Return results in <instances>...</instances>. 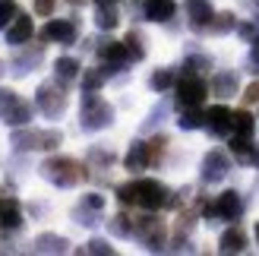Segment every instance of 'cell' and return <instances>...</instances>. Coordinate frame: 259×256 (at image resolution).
<instances>
[{"label":"cell","instance_id":"obj_1","mask_svg":"<svg viewBox=\"0 0 259 256\" xmlns=\"http://www.w3.org/2000/svg\"><path fill=\"white\" fill-rule=\"evenodd\" d=\"M117 199L123 202V206H136L146 209V212H155L167 206V199H171V193L158 184V181H133V184H123L117 187Z\"/></svg>","mask_w":259,"mask_h":256},{"label":"cell","instance_id":"obj_2","mask_svg":"<svg viewBox=\"0 0 259 256\" xmlns=\"http://www.w3.org/2000/svg\"><path fill=\"white\" fill-rule=\"evenodd\" d=\"M41 177H45V181H51L54 187H60V190H70V187H76L85 177V168L76 158L57 155V158H48L41 164Z\"/></svg>","mask_w":259,"mask_h":256},{"label":"cell","instance_id":"obj_3","mask_svg":"<svg viewBox=\"0 0 259 256\" xmlns=\"http://www.w3.org/2000/svg\"><path fill=\"white\" fill-rule=\"evenodd\" d=\"M114 120V108L108 105V101H101L95 92H85L82 95V114H79V126L85 133H98L105 130V126H111Z\"/></svg>","mask_w":259,"mask_h":256},{"label":"cell","instance_id":"obj_4","mask_svg":"<svg viewBox=\"0 0 259 256\" xmlns=\"http://www.w3.org/2000/svg\"><path fill=\"white\" fill-rule=\"evenodd\" d=\"M35 105L41 108V114L45 117H51V120H57L63 111H67V92L57 86V82H45L41 89L35 92Z\"/></svg>","mask_w":259,"mask_h":256},{"label":"cell","instance_id":"obj_5","mask_svg":"<svg viewBox=\"0 0 259 256\" xmlns=\"http://www.w3.org/2000/svg\"><path fill=\"white\" fill-rule=\"evenodd\" d=\"M205 215H209V219H225V222H237L240 215H243V199H240V193L237 190H225L222 196H218L215 202L209 209H205Z\"/></svg>","mask_w":259,"mask_h":256},{"label":"cell","instance_id":"obj_6","mask_svg":"<svg viewBox=\"0 0 259 256\" xmlns=\"http://www.w3.org/2000/svg\"><path fill=\"white\" fill-rule=\"evenodd\" d=\"M133 234H136L152 253L164 250V225L155 219V215H146V219H139V225L133 228Z\"/></svg>","mask_w":259,"mask_h":256},{"label":"cell","instance_id":"obj_7","mask_svg":"<svg viewBox=\"0 0 259 256\" xmlns=\"http://www.w3.org/2000/svg\"><path fill=\"white\" fill-rule=\"evenodd\" d=\"M202 98H205V82L199 79L196 73H187L184 79L177 82V101L184 108H199Z\"/></svg>","mask_w":259,"mask_h":256},{"label":"cell","instance_id":"obj_8","mask_svg":"<svg viewBox=\"0 0 259 256\" xmlns=\"http://www.w3.org/2000/svg\"><path fill=\"white\" fill-rule=\"evenodd\" d=\"M228 171H231V161H228L225 152L212 149L209 155L202 158V181H205V184H218V181H225Z\"/></svg>","mask_w":259,"mask_h":256},{"label":"cell","instance_id":"obj_9","mask_svg":"<svg viewBox=\"0 0 259 256\" xmlns=\"http://www.w3.org/2000/svg\"><path fill=\"white\" fill-rule=\"evenodd\" d=\"M98 54L105 57L108 63H105V73H114V70H120V67H126L130 60H133V54H130V48H126V41H101V48H98Z\"/></svg>","mask_w":259,"mask_h":256},{"label":"cell","instance_id":"obj_10","mask_svg":"<svg viewBox=\"0 0 259 256\" xmlns=\"http://www.w3.org/2000/svg\"><path fill=\"white\" fill-rule=\"evenodd\" d=\"M76 22L73 19H51L41 29V41H60V45H73L76 41Z\"/></svg>","mask_w":259,"mask_h":256},{"label":"cell","instance_id":"obj_11","mask_svg":"<svg viewBox=\"0 0 259 256\" xmlns=\"http://www.w3.org/2000/svg\"><path fill=\"white\" fill-rule=\"evenodd\" d=\"M205 126H209L212 136H228L231 130H234V111H228L225 105L205 111Z\"/></svg>","mask_w":259,"mask_h":256},{"label":"cell","instance_id":"obj_12","mask_svg":"<svg viewBox=\"0 0 259 256\" xmlns=\"http://www.w3.org/2000/svg\"><path fill=\"white\" fill-rule=\"evenodd\" d=\"M123 164H126V171H146L149 164H152V149H149V143H142V139H136L133 146H130V152H126V158H123Z\"/></svg>","mask_w":259,"mask_h":256},{"label":"cell","instance_id":"obj_13","mask_svg":"<svg viewBox=\"0 0 259 256\" xmlns=\"http://www.w3.org/2000/svg\"><path fill=\"white\" fill-rule=\"evenodd\" d=\"M187 16L193 22V29H205V25H212L215 10L209 0H187Z\"/></svg>","mask_w":259,"mask_h":256},{"label":"cell","instance_id":"obj_14","mask_svg":"<svg viewBox=\"0 0 259 256\" xmlns=\"http://www.w3.org/2000/svg\"><path fill=\"white\" fill-rule=\"evenodd\" d=\"M32 32H35L32 19H29V16H16V19H13V25L7 29V45H13V48H16V45H25V41L32 38Z\"/></svg>","mask_w":259,"mask_h":256},{"label":"cell","instance_id":"obj_15","mask_svg":"<svg viewBox=\"0 0 259 256\" xmlns=\"http://www.w3.org/2000/svg\"><path fill=\"white\" fill-rule=\"evenodd\" d=\"M212 89H215L218 98L237 95V73H234V70H218V73L212 76Z\"/></svg>","mask_w":259,"mask_h":256},{"label":"cell","instance_id":"obj_16","mask_svg":"<svg viewBox=\"0 0 259 256\" xmlns=\"http://www.w3.org/2000/svg\"><path fill=\"white\" fill-rule=\"evenodd\" d=\"M142 10H146V19L167 22L174 16V0H142Z\"/></svg>","mask_w":259,"mask_h":256},{"label":"cell","instance_id":"obj_17","mask_svg":"<svg viewBox=\"0 0 259 256\" xmlns=\"http://www.w3.org/2000/svg\"><path fill=\"white\" fill-rule=\"evenodd\" d=\"M41 133H45V130H13L10 146H13V149H19V152L41 149Z\"/></svg>","mask_w":259,"mask_h":256},{"label":"cell","instance_id":"obj_18","mask_svg":"<svg viewBox=\"0 0 259 256\" xmlns=\"http://www.w3.org/2000/svg\"><path fill=\"white\" fill-rule=\"evenodd\" d=\"M218 250L222 253H243L247 250V234H243L240 228H228L222 234V240H218Z\"/></svg>","mask_w":259,"mask_h":256},{"label":"cell","instance_id":"obj_19","mask_svg":"<svg viewBox=\"0 0 259 256\" xmlns=\"http://www.w3.org/2000/svg\"><path fill=\"white\" fill-rule=\"evenodd\" d=\"M41 57H45V45L41 48H32L29 54H19V57H13V73L16 76H25V73H32L38 63H41Z\"/></svg>","mask_w":259,"mask_h":256},{"label":"cell","instance_id":"obj_20","mask_svg":"<svg viewBox=\"0 0 259 256\" xmlns=\"http://www.w3.org/2000/svg\"><path fill=\"white\" fill-rule=\"evenodd\" d=\"M4 120L10 123V126H25L32 120V105H25V101H13V105L7 108V114H4Z\"/></svg>","mask_w":259,"mask_h":256},{"label":"cell","instance_id":"obj_21","mask_svg":"<svg viewBox=\"0 0 259 256\" xmlns=\"http://www.w3.org/2000/svg\"><path fill=\"white\" fill-rule=\"evenodd\" d=\"M70 240L60 237V234H41L35 237V253H67Z\"/></svg>","mask_w":259,"mask_h":256},{"label":"cell","instance_id":"obj_22","mask_svg":"<svg viewBox=\"0 0 259 256\" xmlns=\"http://www.w3.org/2000/svg\"><path fill=\"white\" fill-rule=\"evenodd\" d=\"M231 152H234L237 161H243V164H256V161H259L256 149L250 146V136H237V139H231Z\"/></svg>","mask_w":259,"mask_h":256},{"label":"cell","instance_id":"obj_23","mask_svg":"<svg viewBox=\"0 0 259 256\" xmlns=\"http://www.w3.org/2000/svg\"><path fill=\"white\" fill-rule=\"evenodd\" d=\"M54 73H57L60 82H73L76 76H79V60H76V57H57Z\"/></svg>","mask_w":259,"mask_h":256},{"label":"cell","instance_id":"obj_24","mask_svg":"<svg viewBox=\"0 0 259 256\" xmlns=\"http://www.w3.org/2000/svg\"><path fill=\"white\" fill-rule=\"evenodd\" d=\"M117 22H120V16H117V7H98V13H95V25L101 32H111V29H117Z\"/></svg>","mask_w":259,"mask_h":256},{"label":"cell","instance_id":"obj_25","mask_svg":"<svg viewBox=\"0 0 259 256\" xmlns=\"http://www.w3.org/2000/svg\"><path fill=\"white\" fill-rule=\"evenodd\" d=\"M177 123H180V130H199V126H205V114H199L196 108H187Z\"/></svg>","mask_w":259,"mask_h":256},{"label":"cell","instance_id":"obj_26","mask_svg":"<svg viewBox=\"0 0 259 256\" xmlns=\"http://www.w3.org/2000/svg\"><path fill=\"white\" fill-rule=\"evenodd\" d=\"M105 79H108L105 67H98V70H85V76H82V89H85V92H98V89L105 86Z\"/></svg>","mask_w":259,"mask_h":256},{"label":"cell","instance_id":"obj_27","mask_svg":"<svg viewBox=\"0 0 259 256\" xmlns=\"http://www.w3.org/2000/svg\"><path fill=\"white\" fill-rule=\"evenodd\" d=\"M149 86L155 89V92H167V89L174 86V70H155L152 79H149Z\"/></svg>","mask_w":259,"mask_h":256},{"label":"cell","instance_id":"obj_28","mask_svg":"<svg viewBox=\"0 0 259 256\" xmlns=\"http://www.w3.org/2000/svg\"><path fill=\"white\" fill-rule=\"evenodd\" d=\"M234 130H237V136H253V130H256V120H253V114H247V111H237V114H234Z\"/></svg>","mask_w":259,"mask_h":256},{"label":"cell","instance_id":"obj_29","mask_svg":"<svg viewBox=\"0 0 259 256\" xmlns=\"http://www.w3.org/2000/svg\"><path fill=\"white\" fill-rule=\"evenodd\" d=\"M108 228H111L114 237H133V225H130L126 215H114V219L108 222Z\"/></svg>","mask_w":259,"mask_h":256},{"label":"cell","instance_id":"obj_30","mask_svg":"<svg viewBox=\"0 0 259 256\" xmlns=\"http://www.w3.org/2000/svg\"><path fill=\"white\" fill-rule=\"evenodd\" d=\"M19 16V7L16 0H0V29H7V25Z\"/></svg>","mask_w":259,"mask_h":256},{"label":"cell","instance_id":"obj_31","mask_svg":"<svg viewBox=\"0 0 259 256\" xmlns=\"http://www.w3.org/2000/svg\"><path fill=\"white\" fill-rule=\"evenodd\" d=\"M73 219L79 222V225H85V228H92V225H98V209H89V206H76V212H73Z\"/></svg>","mask_w":259,"mask_h":256},{"label":"cell","instance_id":"obj_32","mask_svg":"<svg viewBox=\"0 0 259 256\" xmlns=\"http://www.w3.org/2000/svg\"><path fill=\"white\" fill-rule=\"evenodd\" d=\"M82 253H95V256H114V247L108 244V240H89V244L82 247Z\"/></svg>","mask_w":259,"mask_h":256},{"label":"cell","instance_id":"obj_33","mask_svg":"<svg viewBox=\"0 0 259 256\" xmlns=\"http://www.w3.org/2000/svg\"><path fill=\"white\" fill-rule=\"evenodd\" d=\"M212 29H215L218 35L231 32V29H234V13H218V16L212 19Z\"/></svg>","mask_w":259,"mask_h":256},{"label":"cell","instance_id":"obj_34","mask_svg":"<svg viewBox=\"0 0 259 256\" xmlns=\"http://www.w3.org/2000/svg\"><path fill=\"white\" fill-rule=\"evenodd\" d=\"M126 48H130V54H133V60H142V57H146V48H142V41H139L136 32L126 35Z\"/></svg>","mask_w":259,"mask_h":256},{"label":"cell","instance_id":"obj_35","mask_svg":"<svg viewBox=\"0 0 259 256\" xmlns=\"http://www.w3.org/2000/svg\"><path fill=\"white\" fill-rule=\"evenodd\" d=\"M164 114H167V105H164V101H161V105L155 108V111L149 114L146 120H142V130H155V126H158V117H164Z\"/></svg>","mask_w":259,"mask_h":256},{"label":"cell","instance_id":"obj_36","mask_svg":"<svg viewBox=\"0 0 259 256\" xmlns=\"http://www.w3.org/2000/svg\"><path fill=\"white\" fill-rule=\"evenodd\" d=\"M89 158H92L95 164H101V168H108V164H114V152H105V149H92V152H89Z\"/></svg>","mask_w":259,"mask_h":256},{"label":"cell","instance_id":"obj_37","mask_svg":"<svg viewBox=\"0 0 259 256\" xmlns=\"http://www.w3.org/2000/svg\"><path fill=\"white\" fill-rule=\"evenodd\" d=\"M82 206H89V209H105V196L101 193H89V196H82Z\"/></svg>","mask_w":259,"mask_h":256},{"label":"cell","instance_id":"obj_38","mask_svg":"<svg viewBox=\"0 0 259 256\" xmlns=\"http://www.w3.org/2000/svg\"><path fill=\"white\" fill-rule=\"evenodd\" d=\"M54 4L57 0H35V13L38 16H51V13H54Z\"/></svg>","mask_w":259,"mask_h":256},{"label":"cell","instance_id":"obj_39","mask_svg":"<svg viewBox=\"0 0 259 256\" xmlns=\"http://www.w3.org/2000/svg\"><path fill=\"white\" fill-rule=\"evenodd\" d=\"M250 73H259V35L253 38V45H250Z\"/></svg>","mask_w":259,"mask_h":256},{"label":"cell","instance_id":"obj_40","mask_svg":"<svg viewBox=\"0 0 259 256\" xmlns=\"http://www.w3.org/2000/svg\"><path fill=\"white\" fill-rule=\"evenodd\" d=\"M13 101H16V95H13L10 89H0V117H4V114H7V108L13 105Z\"/></svg>","mask_w":259,"mask_h":256},{"label":"cell","instance_id":"obj_41","mask_svg":"<svg viewBox=\"0 0 259 256\" xmlns=\"http://www.w3.org/2000/svg\"><path fill=\"white\" fill-rule=\"evenodd\" d=\"M243 98H247V105H256V101H259V82H253L247 92H243Z\"/></svg>","mask_w":259,"mask_h":256},{"label":"cell","instance_id":"obj_42","mask_svg":"<svg viewBox=\"0 0 259 256\" xmlns=\"http://www.w3.org/2000/svg\"><path fill=\"white\" fill-rule=\"evenodd\" d=\"M240 35L243 38H253V25H240Z\"/></svg>","mask_w":259,"mask_h":256},{"label":"cell","instance_id":"obj_43","mask_svg":"<svg viewBox=\"0 0 259 256\" xmlns=\"http://www.w3.org/2000/svg\"><path fill=\"white\" fill-rule=\"evenodd\" d=\"M95 7H117V0H95Z\"/></svg>","mask_w":259,"mask_h":256},{"label":"cell","instance_id":"obj_44","mask_svg":"<svg viewBox=\"0 0 259 256\" xmlns=\"http://www.w3.org/2000/svg\"><path fill=\"white\" fill-rule=\"evenodd\" d=\"M67 4H73V7H82V4H85V0H67Z\"/></svg>","mask_w":259,"mask_h":256},{"label":"cell","instance_id":"obj_45","mask_svg":"<svg viewBox=\"0 0 259 256\" xmlns=\"http://www.w3.org/2000/svg\"><path fill=\"white\" fill-rule=\"evenodd\" d=\"M256 240H259V225H256Z\"/></svg>","mask_w":259,"mask_h":256}]
</instances>
